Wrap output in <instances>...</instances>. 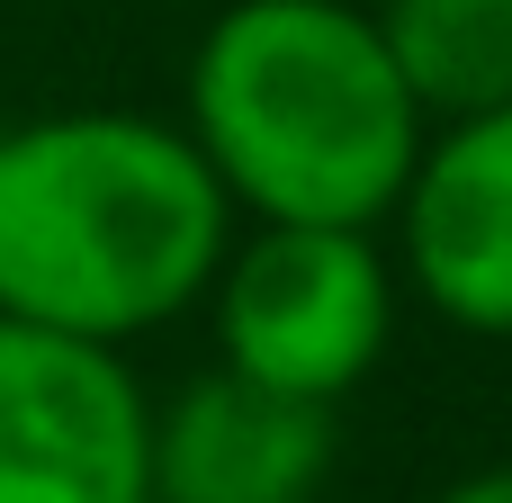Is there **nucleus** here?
Listing matches in <instances>:
<instances>
[{
    "label": "nucleus",
    "instance_id": "1a4fd4ad",
    "mask_svg": "<svg viewBox=\"0 0 512 503\" xmlns=\"http://www.w3.org/2000/svg\"><path fill=\"white\" fill-rule=\"evenodd\" d=\"M144 503H162V495H144Z\"/></svg>",
    "mask_w": 512,
    "mask_h": 503
},
{
    "label": "nucleus",
    "instance_id": "39448f33",
    "mask_svg": "<svg viewBox=\"0 0 512 503\" xmlns=\"http://www.w3.org/2000/svg\"><path fill=\"white\" fill-rule=\"evenodd\" d=\"M396 207L414 288L468 333H512V99L459 117Z\"/></svg>",
    "mask_w": 512,
    "mask_h": 503
},
{
    "label": "nucleus",
    "instance_id": "9d476101",
    "mask_svg": "<svg viewBox=\"0 0 512 503\" xmlns=\"http://www.w3.org/2000/svg\"><path fill=\"white\" fill-rule=\"evenodd\" d=\"M306 503H315V495H306Z\"/></svg>",
    "mask_w": 512,
    "mask_h": 503
},
{
    "label": "nucleus",
    "instance_id": "f03ea898",
    "mask_svg": "<svg viewBox=\"0 0 512 503\" xmlns=\"http://www.w3.org/2000/svg\"><path fill=\"white\" fill-rule=\"evenodd\" d=\"M198 153L261 225H369L423 162V108L342 0H243L207 27L189 72Z\"/></svg>",
    "mask_w": 512,
    "mask_h": 503
},
{
    "label": "nucleus",
    "instance_id": "7ed1b4c3",
    "mask_svg": "<svg viewBox=\"0 0 512 503\" xmlns=\"http://www.w3.org/2000/svg\"><path fill=\"white\" fill-rule=\"evenodd\" d=\"M153 414L108 342L0 315V503H144Z\"/></svg>",
    "mask_w": 512,
    "mask_h": 503
},
{
    "label": "nucleus",
    "instance_id": "f257e3e1",
    "mask_svg": "<svg viewBox=\"0 0 512 503\" xmlns=\"http://www.w3.org/2000/svg\"><path fill=\"white\" fill-rule=\"evenodd\" d=\"M225 261V180L153 117H45L0 135V315L126 342Z\"/></svg>",
    "mask_w": 512,
    "mask_h": 503
},
{
    "label": "nucleus",
    "instance_id": "0eeeda50",
    "mask_svg": "<svg viewBox=\"0 0 512 503\" xmlns=\"http://www.w3.org/2000/svg\"><path fill=\"white\" fill-rule=\"evenodd\" d=\"M414 108H504L512 99V0H396L378 18Z\"/></svg>",
    "mask_w": 512,
    "mask_h": 503
},
{
    "label": "nucleus",
    "instance_id": "423d86ee",
    "mask_svg": "<svg viewBox=\"0 0 512 503\" xmlns=\"http://www.w3.org/2000/svg\"><path fill=\"white\" fill-rule=\"evenodd\" d=\"M333 468V405L216 369L153 423L162 503H306Z\"/></svg>",
    "mask_w": 512,
    "mask_h": 503
},
{
    "label": "nucleus",
    "instance_id": "20e7f679",
    "mask_svg": "<svg viewBox=\"0 0 512 503\" xmlns=\"http://www.w3.org/2000/svg\"><path fill=\"white\" fill-rule=\"evenodd\" d=\"M387 351V261L369 225H261L225 270V369L333 405Z\"/></svg>",
    "mask_w": 512,
    "mask_h": 503
},
{
    "label": "nucleus",
    "instance_id": "6e6552de",
    "mask_svg": "<svg viewBox=\"0 0 512 503\" xmlns=\"http://www.w3.org/2000/svg\"><path fill=\"white\" fill-rule=\"evenodd\" d=\"M441 503H512V468H495V477H468L459 495H441Z\"/></svg>",
    "mask_w": 512,
    "mask_h": 503
}]
</instances>
